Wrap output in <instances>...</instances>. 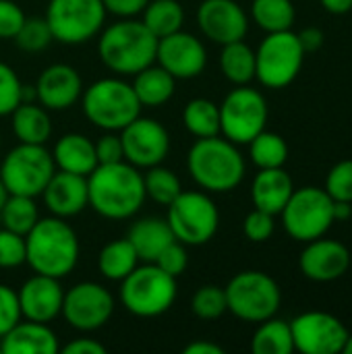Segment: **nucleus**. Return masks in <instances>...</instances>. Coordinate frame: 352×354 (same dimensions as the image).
<instances>
[{
  "label": "nucleus",
  "instance_id": "obj_1",
  "mask_svg": "<svg viewBox=\"0 0 352 354\" xmlns=\"http://www.w3.org/2000/svg\"><path fill=\"white\" fill-rule=\"evenodd\" d=\"M145 199L143 176L127 160L98 164L87 176V205L106 220L133 218Z\"/></svg>",
  "mask_w": 352,
  "mask_h": 354
},
{
  "label": "nucleus",
  "instance_id": "obj_2",
  "mask_svg": "<svg viewBox=\"0 0 352 354\" xmlns=\"http://www.w3.org/2000/svg\"><path fill=\"white\" fill-rule=\"evenodd\" d=\"M79 261L77 232L64 218H44L25 234V263L35 274L64 278Z\"/></svg>",
  "mask_w": 352,
  "mask_h": 354
},
{
  "label": "nucleus",
  "instance_id": "obj_3",
  "mask_svg": "<svg viewBox=\"0 0 352 354\" xmlns=\"http://www.w3.org/2000/svg\"><path fill=\"white\" fill-rule=\"evenodd\" d=\"M191 178L210 193H228L245 178V160L237 143L226 137L197 139L187 156Z\"/></svg>",
  "mask_w": 352,
  "mask_h": 354
},
{
  "label": "nucleus",
  "instance_id": "obj_4",
  "mask_svg": "<svg viewBox=\"0 0 352 354\" xmlns=\"http://www.w3.org/2000/svg\"><path fill=\"white\" fill-rule=\"evenodd\" d=\"M158 37L143 21L120 19L106 27L98 39L100 60L116 75H135L156 60Z\"/></svg>",
  "mask_w": 352,
  "mask_h": 354
},
{
  "label": "nucleus",
  "instance_id": "obj_5",
  "mask_svg": "<svg viewBox=\"0 0 352 354\" xmlns=\"http://www.w3.org/2000/svg\"><path fill=\"white\" fill-rule=\"evenodd\" d=\"M81 95L85 118L102 131H122L141 114L133 85L118 77L98 79Z\"/></svg>",
  "mask_w": 352,
  "mask_h": 354
},
{
  "label": "nucleus",
  "instance_id": "obj_6",
  "mask_svg": "<svg viewBox=\"0 0 352 354\" xmlns=\"http://www.w3.org/2000/svg\"><path fill=\"white\" fill-rule=\"evenodd\" d=\"M176 301V278L156 263L137 266L120 286L122 307L137 317H158Z\"/></svg>",
  "mask_w": 352,
  "mask_h": 354
},
{
  "label": "nucleus",
  "instance_id": "obj_7",
  "mask_svg": "<svg viewBox=\"0 0 352 354\" xmlns=\"http://www.w3.org/2000/svg\"><path fill=\"white\" fill-rule=\"evenodd\" d=\"M228 311L251 324H261L274 317L280 309L282 295L278 282L257 270L237 274L224 288Z\"/></svg>",
  "mask_w": 352,
  "mask_h": 354
},
{
  "label": "nucleus",
  "instance_id": "obj_8",
  "mask_svg": "<svg viewBox=\"0 0 352 354\" xmlns=\"http://www.w3.org/2000/svg\"><path fill=\"white\" fill-rule=\"evenodd\" d=\"M284 230L299 243L326 236L334 224V199L319 187L295 189L280 212Z\"/></svg>",
  "mask_w": 352,
  "mask_h": 354
},
{
  "label": "nucleus",
  "instance_id": "obj_9",
  "mask_svg": "<svg viewBox=\"0 0 352 354\" xmlns=\"http://www.w3.org/2000/svg\"><path fill=\"white\" fill-rule=\"evenodd\" d=\"M303 60L305 50L295 31L268 33L255 50V79L270 89H282L299 77Z\"/></svg>",
  "mask_w": 352,
  "mask_h": 354
},
{
  "label": "nucleus",
  "instance_id": "obj_10",
  "mask_svg": "<svg viewBox=\"0 0 352 354\" xmlns=\"http://www.w3.org/2000/svg\"><path fill=\"white\" fill-rule=\"evenodd\" d=\"M54 168L52 153L44 145L19 143L4 156L0 180L4 183L8 195H27L35 199L56 172Z\"/></svg>",
  "mask_w": 352,
  "mask_h": 354
},
{
  "label": "nucleus",
  "instance_id": "obj_11",
  "mask_svg": "<svg viewBox=\"0 0 352 354\" xmlns=\"http://www.w3.org/2000/svg\"><path fill=\"white\" fill-rule=\"evenodd\" d=\"M166 222L178 243L199 247L210 243L218 232L220 214L210 195L201 191H183L168 205Z\"/></svg>",
  "mask_w": 352,
  "mask_h": 354
},
{
  "label": "nucleus",
  "instance_id": "obj_12",
  "mask_svg": "<svg viewBox=\"0 0 352 354\" xmlns=\"http://www.w3.org/2000/svg\"><path fill=\"white\" fill-rule=\"evenodd\" d=\"M44 19L56 41L79 46L102 31L106 8L102 0H50Z\"/></svg>",
  "mask_w": 352,
  "mask_h": 354
},
{
  "label": "nucleus",
  "instance_id": "obj_13",
  "mask_svg": "<svg viewBox=\"0 0 352 354\" xmlns=\"http://www.w3.org/2000/svg\"><path fill=\"white\" fill-rule=\"evenodd\" d=\"M268 102L249 85H237L220 104V133L237 143H249L255 135L266 129Z\"/></svg>",
  "mask_w": 352,
  "mask_h": 354
},
{
  "label": "nucleus",
  "instance_id": "obj_14",
  "mask_svg": "<svg viewBox=\"0 0 352 354\" xmlns=\"http://www.w3.org/2000/svg\"><path fill=\"white\" fill-rule=\"evenodd\" d=\"M66 324L79 332L104 328L114 313V297L98 282H79L64 292L62 311Z\"/></svg>",
  "mask_w": 352,
  "mask_h": 354
},
{
  "label": "nucleus",
  "instance_id": "obj_15",
  "mask_svg": "<svg viewBox=\"0 0 352 354\" xmlns=\"http://www.w3.org/2000/svg\"><path fill=\"white\" fill-rule=\"evenodd\" d=\"M295 351L303 354H338L342 353L349 330L332 313L307 311L290 322Z\"/></svg>",
  "mask_w": 352,
  "mask_h": 354
},
{
  "label": "nucleus",
  "instance_id": "obj_16",
  "mask_svg": "<svg viewBox=\"0 0 352 354\" xmlns=\"http://www.w3.org/2000/svg\"><path fill=\"white\" fill-rule=\"evenodd\" d=\"M124 160L135 168H151L164 162L170 151V135L166 127L141 114L120 131Z\"/></svg>",
  "mask_w": 352,
  "mask_h": 354
},
{
  "label": "nucleus",
  "instance_id": "obj_17",
  "mask_svg": "<svg viewBox=\"0 0 352 354\" xmlns=\"http://www.w3.org/2000/svg\"><path fill=\"white\" fill-rule=\"evenodd\" d=\"M156 60L174 79H195L207 64V52L201 39L178 29L158 39Z\"/></svg>",
  "mask_w": 352,
  "mask_h": 354
},
{
  "label": "nucleus",
  "instance_id": "obj_18",
  "mask_svg": "<svg viewBox=\"0 0 352 354\" xmlns=\"http://www.w3.org/2000/svg\"><path fill=\"white\" fill-rule=\"evenodd\" d=\"M197 25L214 44L226 46L245 39L249 19L237 0H203L197 8Z\"/></svg>",
  "mask_w": 352,
  "mask_h": 354
},
{
  "label": "nucleus",
  "instance_id": "obj_19",
  "mask_svg": "<svg viewBox=\"0 0 352 354\" xmlns=\"http://www.w3.org/2000/svg\"><path fill=\"white\" fill-rule=\"evenodd\" d=\"M299 268L305 278L313 282H334L351 268V251L332 239L309 241L299 257Z\"/></svg>",
  "mask_w": 352,
  "mask_h": 354
},
{
  "label": "nucleus",
  "instance_id": "obj_20",
  "mask_svg": "<svg viewBox=\"0 0 352 354\" xmlns=\"http://www.w3.org/2000/svg\"><path fill=\"white\" fill-rule=\"evenodd\" d=\"M19 307L21 317L29 322L50 324L56 319L62 311L64 290L58 282V278L35 274L19 288Z\"/></svg>",
  "mask_w": 352,
  "mask_h": 354
},
{
  "label": "nucleus",
  "instance_id": "obj_21",
  "mask_svg": "<svg viewBox=\"0 0 352 354\" xmlns=\"http://www.w3.org/2000/svg\"><path fill=\"white\" fill-rule=\"evenodd\" d=\"M83 93V81L77 68L71 64H50L46 66L35 83L37 102L52 112H60L71 108Z\"/></svg>",
  "mask_w": 352,
  "mask_h": 354
},
{
  "label": "nucleus",
  "instance_id": "obj_22",
  "mask_svg": "<svg viewBox=\"0 0 352 354\" xmlns=\"http://www.w3.org/2000/svg\"><path fill=\"white\" fill-rule=\"evenodd\" d=\"M46 209L56 218H73L87 207V178L58 170L41 191Z\"/></svg>",
  "mask_w": 352,
  "mask_h": 354
},
{
  "label": "nucleus",
  "instance_id": "obj_23",
  "mask_svg": "<svg viewBox=\"0 0 352 354\" xmlns=\"http://www.w3.org/2000/svg\"><path fill=\"white\" fill-rule=\"evenodd\" d=\"M0 353L4 354H58V336L39 322H19L0 338Z\"/></svg>",
  "mask_w": 352,
  "mask_h": 354
},
{
  "label": "nucleus",
  "instance_id": "obj_24",
  "mask_svg": "<svg viewBox=\"0 0 352 354\" xmlns=\"http://www.w3.org/2000/svg\"><path fill=\"white\" fill-rule=\"evenodd\" d=\"M295 191L290 174L282 168H261L251 185L253 205L272 216H280Z\"/></svg>",
  "mask_w": 352,
  "mask_h": 354
},
{
  "label": "nucleus",
  "instance_id": "obj_25",
  "mask_svg": "<svg viewBox=\"0 0 352 354\" xmlns=\"http://www.w3.org/2000/svg\"><path fill=\"white\" fill-rule=\"evenodd\" d=\"M54 166L58 170L79 174V176H89L95 166H98V156H95V145L89 137L81 133H66L62 135L52 151Z\"/></svg>",
  "mask_w": 352,
  "mask_h": 354
},
{
  "label": "nucleus",
  "instance_id": "obj_26",
  "mask_svg": "<svg viewBox=\"0 0 352 354\" xmlns=\"http://www.w3.org/2000/svg\"><path fill=\"white\" fill-rule=\"evenodd\" d=\"M131 245L137 251V257L143 261H156V257L172 243L176 241L168 222L162 218H143L139 222H135L129 230Z\"/></svg>",
  "mask_w": 352,
  "mask_h": 354
},
{
  "label": "nucleus",
  "instance_id": "obj_27",
  "mask_svg": "<svg viewBox=\"0 0 352 354\" xmlns=\"http://www.w3.org/2000/svg\"><path fill=\"white\" fill-rule=\"evenodd\" d=\"M133 77L135 81L131 85L141 108H160L174 95L176 79L160 64H149Z\"/></svg>",
  "mask_w": 352,
  "mask_h": 354
},
{
  "label": "nucleus",
  "instance_id": "obj_28",
  "mask_svg": "<svg viewBox=\"0 0 352 354\" xmlns=\"http://www.w3.org/2000/svg\"><path fill=\"white\" fill-rule=\"evenodd\" d=\"M10 124L19 143L46 145L52 135V120L41 104L35 106L33 102H21L10 112Z\"/></svg>",
  "mask_w": 352,
  "mask_h": 354
},
{
  "label": "nucleus",
  "instance_id": "obj_29",
  "mask_svg": "<svg viewBox=\"0 0 352 354\" xmlns=\"http://www.w3.org/2000/svg\"><path fill=\"white\" fill-rule=\"evenodd\" d=\"M137 251L131 245L129 239H120V241H112L108 243L98 257V268L102 272L104 278L112 280V282H122L135 268H137Z\"/></svg>",
  "mask_w": 352,
  "mask_h": 354
},
{
  "label": "nucleus",
  "instance_id": "obj_30",
  "mask_svg": "<svg viewBox=\"0 0 352 354\" xmlns=\"http://www.w3.org/2000/svg\"><path fill=\"white\" fill-rule=\"evenodd\" d=\"M220 68L230 83L249 85L255 79V50H251L243 39L222 46Z\"/></svg>",
  "mask_w": 352,
  "mask_h": 354
},
{
  "label": "nucleus",
  "instance_id": "obj_31",
  "mask_svg": "<svg viewBox=\"0 0 352 354\" xmlns=\"http://www.w3.org/2000/svg\"><path fill=\"white\" fill-rule=\"evenodd\" d=\"M143 25L160 39L183 27L185 10L178 0H149L143 8Z\"/></svg>",
  "mask_w": 352,
  "mask_h": 354
},
{
  "label": "nucleus",
  "instance_id": "obj_32",
  "mask_svg": "<svg viewBox=\"0 0 352 354\" xmlns=\"http://www.w3.org/2000/svg\"><path fill=\"white\" fill-rule=\"evenodd\" d=\"M183 122L187 131L197 137H216L220 135V106L205 97L191 100L183 110Z\"/></svg>",
  "mask_w": 352,
  "mask_h": 354
},
{
  "label": "nucleus",
  "instance_id": "obj_33",
  "mask_svg": "<svg viewBox=\"0 0 352 354\" xmlns=\"http://www.w3.org/2000/svg\"><path fill=\"white\" fill-rule=\"evenodd\" d=\"M251 351L255 354H290L295 351L290 324L282 319H266L257 328L251 340Z\"/></svg>",
  "mask_w": 352,
  "mask_h": 354
},
{
  "label": "nucleus",
  "instance_id": "obj_34",
  "mask_svg": "<svg viewBox=\"0 0 352 354\" xmlns=\"http://www.w3.org/2000/svg\"><path fill=\"white\" fill-rule=\"evenodd\" d=\"M251 17L263 31L274 33L290 29L297 19V10L290 0H253Z\"/></svg>",
  "mask_w": 352,
  "mask_h": 354
},
{
  "label": "nucleus",
  "instance_id": "obj_35",
  "mask_svg": "<svg viewBox=\"0 0 352 354\" xmlns=\"http://www.w3.org/2000/svg\"><path fill=\"white\" fill-rule=\"evenodd\" d=\"M249 153L251 162L261 170V168H282L288 160V145L282 135L261 131L255 135L249 143Z\"/></svg>",
  "mask_w": 352,
  "mask_h": 354
},
{
  "label": "nucleus",
  "instance_id": "obj_36",
  "mask_svg": "<svg viewBox=\"0 0 352 354\" xmlns=\"http://www.w3.org/2000/svg\"><path fill=\"white\" fill-rule=\"evenodd\" d=\"M0 218H2L4 228L21 236H25L39 220L35 201L33 197H27V195H8L0 209Z\"/></svg>",
  "mask_w": 352,
  "mask_h": 354
},
{
  "label": "nucleus",
  "instance_id": "obj_37",
  "mask_svg": "<svg viewBox=\"0 0 352 354\" xmlns=\"http://www.w3.org/2000/svg\"><path fill=\"white\" fill-rule=\"evenodd\" d=\"M143 187H145V197L166 207L183 193L180 178L170 168H162L160 164L147 168V174L143 176Z\"/></svg>",
  "mask_w": 352,
  "mask_h": 354
},
{
  "label": "nucleus",
  "instance_id": "obj_38",
  "mask_svg": "<svg viewBox=\"0 0 352 354\" xmlns=\"http://www.w3.org/2000/svg\"><path fill=\"white\" fill-rule=\"evenodd\" d=\"M191 309L199 319H218L228 311L226 305V292L220 286L214 284H205L199 290H195L193 299H191Z\"/></svg>",
  "mask_w": 352,
  "mask_h": 354
},
{
  "label": "nucleus",
  "instance_id": "obj_39",
  "mask_svg": "<svg viewBox=\"0 0 352 354\" xmlns=\"http://www.w3.org/2000/svg\"><path fill=\"white\" fill-rule=\"evenodd\" d=\"M52 39V31L44 17H27L19 33L15 35V44L23 52H41L50 46Z\"/></svg>",
  "mask_w": 352,
  "mask_h": 354
},
{
  "label": "nucleus",
  "instance_id": "obj_40",
  "mask_svg": "<svg viewBox=\"0 0 352 354\" xmlns=\"http://www.w3.org/2000/svg\"><path fill=\"white\" fill-rule=\"evenodd\" d=\"M23 102V83L12 66L0 62V116L10 114Z\"/></svg>",
  "mask_w": 352,
  "mask_h": 354
},
{
  "label": "nucleus",
  "instance_id": "obj_41",
  "mask_svg": "<svg viewBox=\"0 0 352 354\" xmlns=\"http://www.w3.org/2000/svg\"><path fill=\"white\" fill-rule=\"evenodd\" d=\"M326 193L334 201L352 203V160H342L330 170L326 178Z\"/></svg>",
  "mask_w": 352,
  "mask_h": 354
},
{
  "label": "nucleus",
  "instance_id": "obj_42",
  "mask_svg": "<svg viewBox=\"0 0 352 354\" xmlns=\"http://www.w3.org/2000/svg\"><path fill=\"white\" fill-rule=\"evenodd\" d=\"M25 263V236L0 228V270H12Z\"/></svg>",
  "mask_w": 352,
  "mask_h": 354
},
{
  "label": "nucleus",
  "instance_id": "obj_43",
  "mask_svg": "<svg viewBox=\"0 0 352 354\" xmlns=\"http://www.w3.org/2000/svg\"><path fill=\"white\" fill-rule=\"evenodd\" d=\"M274 228H276L274 216L257 207L251 214H247L243 222V232L251 243H266L274 234Z\"/></svg>",
  "mask_w": 352,
  "mask_h": 354
},
{
  "label": "nucleus",
  "instance_id": "obj_44",
  "mask_svg": "<svg viewBox=\"0 0 352 354\" xmlns=\"http://www.w3.org/2000/svg\"><path fill=\"white\" fill-rule=\"evenodd\" d=\"M154 263H156L160 270H164L166 274L178 278V276L187 270V266H189V255H187L185 245L178 243V241H172V243L156 257Z\"/></svg>",
  "mask_w": 352,
  "mask_h": 354
},
{
  "label": "nucleus",
  "instance_id": "obj_45",
  "mask_svg": "<svg viewBox=\"0 0 352 354\" xmlns=\"http://www.w3.org/2000/svg\"><path fill=\"white\" fill-rule=\"evenodd\" d=\"M21 322V307H19V295L6 286L0 284V338L15 328Z\"/></svg>",
  "mask_w": 352,
  "mask_h": 354
},
{
  "label": "nucleus",
  "instance_id": "obj_46",
  "mask_svg": "<svg viewBox=\"0 0 352 354\" xmlns=\"http://www.w3.org/2000/svg\"><path fill=\"white\" fill-rule=\"evenodd\" d=\"M25 19L27 17L17 2L0 0V39H15Z\"/></svg>",
  "mask_w": 352,
  "mask_h": 354
},
{
  "label": "nucleus",
  "instance_id": "obj_47",
  "mask_svg": "<svg viewBox=\"0 0 352 354\" xmlns=\"http://www.w3.org/2000/svg\"><path fill=\"white\" fill-rule=\"evenodd\" d=\"M93 145H95L98 164H114V162L124 160L122 141H120V135H116V131H106V135L100 137Z\"/></svg>",
  "mask_w": 352,
  "mask_h": 354
},
{
  "label": "nucleus",
  "instance_id": "obj_48",
  "mask_svg": "<svg viewBox=\"0 0 352 354\" xmlns=\"http://www.w3.org/2000/svg\"><path fill=\"white\" fill-rule=\"evenodd\" d=\"M106 12H112L120 19H133L143 12L149 0H102Z\"/></svg>",
  "mask_w": 352,
  "mask_h": 354
},
{
  "label": "nucleus",
  "instance_id": "obj_49",
  "mask_svg": "<svg viewBox=\"0 0 352 354\" xmlns=\"http://www.w3.org/2000/svg\"><path fill=\"white\" fill-rule=\"evenodd\" d=\"M64 354H106V346L93 338H77L68 342L64 348H60Z\"/></svg>",
  "mask_w": 352,
  "mask_h": 354
},
{
  "label": "nucleus",
  "instance_id": "obj_50",
  "mask_svg": "<svg viewBox=\"0 0 352 354\" xmlns=\"http://www.w3.org/2000/svg\"><path fill=\"white\" fill-rule=\"evenodd\" d=\"M297 35H299V41H301V46H303L305 54L317 52V50L324 46V41H326L324 31H322V29H317V27H307V29H303V31H301V33H297Z\"/></svg>",
  "mask_w": 352,
  "mask_h": 354
},
{
  "label": "nucleus",
  "instance_id": "obj_51",
  "mask_svg": "<svg viewBox=\"0 0 352 354\" xmlns=\"http://www.w3.org/2000/svg\"><path fill=\"white\" fill-rule=\"evenodd\" d=\"M185 354H224V348L214 344V342H207V340H195L191 344H187L183 348Z\"/></svg>",
  "mask_w": 352,
  "mask_h": 354
},
{
  "label": "nucleus",
  "instance_id": "obj_52",
  "mask_svg": "<svg viewBox=\"0 0 352 354\" xmlns=\"http://www.w3.org/2000/svg\"><path fill=\"white\" fill-rule=\"evenodd\" d=\"M319 2L332 15H346L352 10V0H319Z\"/></svg>",
  "mask_w": 352,
  "mask_h": 354
},
{
  "label": "nucleus",
  "instance_id": "obj_53",
  "mask_svg": "<svg viewBox=\"0 0 352 354\" xmlns=\"http://www.w3.org/2000/svg\"><path fill=\"white\" fill-rule=\"evenodd\" d=\"M352 216V203L349 201H334V222H346Z\"/></svg>",
  "mask_w": 352,
  "mask_h": 354
},
{
  "label": "nucleus",
  "instance_id": "obj_54",
  "mask_svg": "<svg viewBox=\"0 0 352 354\" xmlns=\"http://www.w3.org/2000/svg\"><path fill=\"white\" fill-rule=\"evenodd\" d=\"M6 197H8V191H6L4 183L0 180V209H2V205H4V201H6Z\"/></svg>",
  "mask_w": 352,
  "mask_h": 354
},
{
  "label": "nucleus",
  "instance_id": "obj_55",
  "mask_svg": "<svg viewBox=\"0 0 352 354\" xmlns=\"http://www.w3.org/2000/svg\"><path fill=\"white\" fill-rule=\"evenodd\" d=\"M342 353L352 354V334H349V340H346V344H344V348H342Z\"/></svg>",
  "mask_w": 352,
  "mask_h": 354
},
{
  "label": "nucleus",
  "instance_id": "obj_56",
  "mask_svg": "<svg viewBox=\"0 0 352 354\" xmlns=\"http://www.w3.org/2000/svg\"><path fill=\"white\" fill-rule=\"evenodd\" d=\"M0 147H2V137H0Z\"/></svg>",
  "mask_w": 352,
  "mask_h": 354
}]
</instances>
